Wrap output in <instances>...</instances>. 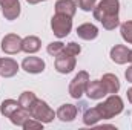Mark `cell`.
Returning <instances> with one entry per match:
<instances>
[{
	"label": "cell",
	"instance_id": "6da1fadb",
	"mask_svg": "<svg viewBox=\"0 0 132 130\" xmlns=\"http://www.w3.org/2000/svg\"><path fill=\"white\" fill-rule=\"evenodd\" d=\"M118 11H120V2L118 0H101L92 9L94 18L98 20L106 31H112L120 25Z\"/></svg>",
	"mask_w": 132,
	"mask_h": 130
},
{
	"label": "cell",
	"instance_id": "7a4b0ae2",
	"mask_svg": "<svg viewBox=\"0 0 132 130\" xmlns=\"http://www.w3.org/2000/svg\"><path fill=\"white\" fill-rule=\"evenodd\" d=\"M97 109L101 115V119H111V118H115L117 115H120L123 112L125 106H123L121 98L117 94H112L109 98H106V101L97 104Z\"/></svg>",
	"mask_w": 132,
	"mask_h": 130
},
{
	"label": "cell",
	"instance_id": "3957f363",
	"mask_svg": "<svg viewBox=\"0 0 132 130\" xmlns=\"http://www.w3.org/2000/svg\"><path fill=\"white\" fill-rule=\"evenodd\" d=\"M29 113H31V118L37 119V121H42V123H51L55 118V113L48 106V103H45V101H42L38 98L34 101L32 106L29 107Z\"/></svg>",
	"mask_w": 132,
	"mask_h": 130
},
{
	"label": "cell",
	"instance_id": "277c9868",
	"mask_svg": "<svg viewBox=\"0 0 132 130\" xmlns=\"http://www.w3.org/2000/svg\"><path fill=\"white\" fill-rule=\"evenodd\" d=\"M51 29L55 37L59 38H65L69 35L72 29V17L62 15V14H55L51 18Z\"/></svg>",
	"mask_w": 132,
	"mask_h": 130
},
{
	"label": "cell",
	"instance_id": "5b68a950",
	"mask_svg": "<svg viewBox=\"0 0 132 130\" xmlns=\"http://www.w3.org/2000/svg\"><path fill=\"white\" fill-rule=\"evenodd\" d=\"M88 83H89V73L86 70H80L69 83V95L75 99H80L86 92Z\"/></svg>",
	"mask_w": 132,
	"mask_h": 130
},
{
	"label": "cell",
	"instance_id": "8992f818",
	"mask_svg": "<svg viewBox=\"0 0 132 130\" xmlns=\"http://www.w3.org/2000/svg\"><path fill=\"white\" fill-rule=\"evenodd\" d=\"M22 40L17 34H8L2 38V51L5 54H9V55H14V54H19L22 51Z\"/></svg>",
	"mask_w": 132,
	"mask_h": 130
},
{
	"label": "cell",
	"instance_id": "52a82bcc",
	"mask_svg": "<svg viewBox=\"0 0 132 130\" xmlns=\"http://www.w3.org/2000/svg\"><path fill=\"white\" fill-rule=\"evenodd\" d=\"M75 64H77V60L71 54L62 52L60 55L55 57V70L59 73H71L75 69Z\"/></svg>",
	"mask_w": 132,
	"mask_h": 130
},
{
	"label": "cell",
	"instance_id": "ba28073f",
	"mask_svg": "<svg viewBox=\"0 0 132 130\" xmlns=\"http://www.w3.org/2000/svg\"><path fill=\"white\" fill-rule=\"evenodd\" d=\"M0 8L6 20L12 22L20 15V2L19 0H0Z\"/></svg>",
	"mask_w": 132,
	"mask_h": 130
},
{
	"label": "cell",
	"instance_id": "9c48e42d",
	"mask_svg": "<svg viewBox=\"0 0 132 130\" xmlns=\"http://www.w3.org/2000/svg\"><path fill=\"white\" fill-rule=\"evenodd\" d=\"M131 58V49H128L125 44H115L111 49V60L117 64H125Z\"/></svg>",
	"mask_w": 132,
	"mask_h": 130
},
{
	"label": "cell",
	"instance_id": "30bf717a",
	"mask_svg": "<svg viewBox=\"0 0 132 130\" xmlns=\"http://www.w3.org/2000/svg\"><path fill=\"white\" fill-rule=\"evenodd\" d=\"M85 94L88 95L89 99H101L104 95H108V92H106V89H104L101 80H94V81L89 80Z\"/></svg>",
	"mask_w": 132,
	"mask_h": 130
},
{
	"label": "cell",
	"instance_id": "8fae6325",
	"mask_svg": "<svg viewBox=\"0 0 132 130\" xmlns=\"http://www.w3.org/2000/svg\"><path fill=\"white\" fill-rule=\"evenodd\" d=\"M22 67L28 73H42L45 70V61L38 57H26L22 61Z\"/></svg>",
	"mask_w": 132,
	"mask_h": 130
},
{
	"label": "cell",
	"instance_id": "7c38bea8",
	"mask_svg": "<svg viewBox=\"0 0 132 130\" xmlns=\"http://www.w3.org/2000/svg\"><path fill=\"white\" fill-rule=\"evenodd\" d=\"M75 12H77V3H75V0H57L55 2V14L74 17Z\"/></svg>",
	"mask_w": 132,
	"mask_h": 130
},
{
	"label": "cell",
	"instance_id": "4fadbf2b",
	"mask_svg": "<svg viewBox=\"0 0 132 130\" xmlns=\"http://www.w3.org/2000/svg\"><path fill=\"white\" fill-rule=\"evenodd\" d=\"M77 113H78V109H77L74 104H63V106L59 107L55 116H57L60 121H63V123H71V121L75 119Z\"/></svg>",
	"mask_w": 132,
	"mask_h": 130
},
{
	"label": "cell",
	"instance_id": "5bb4252c",
	"mask_svg": "<svg viewBox=\"0 0 132 130\" xmlns=\"http://www.w3.org/2000/svg\"><path fill=\"white\" fill-rule=\"evenodd\" d=\"M19 72V64L12 58H0V77L11 78Z\"/></svg>",
	"mask_w": 132,
	"mask_h": 130
},
{
	"label": "cell",
	"instance_id": "9a60e30c",
	"mask_svg": "<svg viewBox=\"0 0 132 130\" xmlns=\"http://www.w3.org/2000/svg\"><path fill=\"white\" fill-rule=\"evenodd\" d=\"M77 35L81 38V40H94L97 38L98 35V28L92 23H83L77 28Z\"/></svg>",
	"mask_w": 132,
	"mask_h": 130
},
{
	"label": "cell",
	"instance_id": "2e32d148",
	"mask_svg": "<svg viewBox=\"0 0 132 130\" xmlns=\"http://www.w3.org/2000/svg\"><path fill=\"white\" fill-rule=\"evenodd\" d=\"M40 48H42V41L35 35H28L22 40V51L26 54H35L40 51Z\"/></svg>",
	"mask_w": 132,
	"mask_h": 130
},
{
	"label": "cell",
	"instance_id": "e0dca14e",
	"mask_svg": "<svg viewBox=\"0 0 132 130\" xmlns=\"http://www.w3.org/2000/svg\"><path fill=\"white\" fill-rule=\"evenodd\" d=\"M101 83L106 89L108 94H118L120 90V80L114 75V73H104L103 78H101Z\"/></svg>",
	"mask_w": 132,
	"mask_h": 130
},
{
	"label": "cell",
	"instance_id": "ac0fdd59",
	"mask_svg": "<svg viewBox=\"0 0 132 130\" xmlns=\"http://www.w3.org/2000/svg\"><path fill=\"white\" fill-rule=\"evenodd\" d=\"M29 118H31L29 110H26V109H23V107H19V109H17V110L9 116L11 123H12V124H15V126H19V127H23V124H25Z\"/></svg>",
	"mask_w": 132,
	"mask_h": 130
},
{
	"label": "cell",
	"instance_id": "d6986e66",
	"mask_svg": "<svg viewBox=\"0 0 132 130\" xmlns=\"http://www.w3.org/2000/svg\"><path fill=\"white\" fill-rule=\"evenodd\" d=\"M19 107H20L19 101H15V99H5V101L2 103V106H0V113H2L5 118H9Z\"/></svg>",
	"mask_w": 132,
	"mask_h": 130
},
{
	"label": "cell",
	"instance_id": "ffe728a7",
	"mask_svg": "<svg viewBox=\"0 0 132 130\" xmlns=\"http://www.w3.org/2000/svg\"><path fill=\"white\" fill-rule=\"evenodd\" d=\"M100 119H101V115H100L97 106L92 107V109H88V110L83 113V123H85L86 126H95Z\"/></svg>",
	"mask_w": 132,
	"mask_h": 130
},
{
	"label": "cell",
	"instance_id": "44dd1931",
	"mask_svg": "<svg viewBox=\"0 0 132 130\" xmlns=\"http://www.w3.org/2000/svg\"><path fill=\"white\" fill-rule=\"evenodd\" d=\"M37 99L35 97V94L31 92V90H26V92H23L20 98H19V104H20V107H23V109H26V110H29V107L32 106V103Z\"/></svg>",
	"mask_w": 132,
	"mask_h": 130
},
{
	"label": "cell",
	"instance_id": "7402d4cb",
	"mask_svg": "<svg viewBox=\"0 0 132 130\" xmlns=\"http://www.w3.org/2000/svg\"><path fill=\"white\" fill-rule=\"evenodd\" d=\"M120 32L125 41H128L129 44H132V22H125L121 26H120Z\"/></svg>",
	"mask_w": 132,
	"mask_h": 130
},
{
	"label": "cell",
	"instance_id": "603a6c76",
	"mask_svg": "<svg viewBox=\"0 0 132 130\" xmlns=\"http://www.w3.org/2000/svg\"><path fill=\"white\" fill-rule=\"evenodd\" d=\"M63 49H65V43H62V41H52V43H49L48 48H46L48 54L52 55V57L60 55V54L63 52Z\"/></svg>",
	"mask_w": 132,
	"mask_h": 130
},
{
	"label": "cell",
	"instance_id": "cb8c5ba5",
	"mask_svg": "<svg viewBox=\"0 0 132 130\" xmlns=\"http://www.w3.org/2000/svg\"><path fill=\"white\" fill-rule=\"evenodd\" d=\"M75 3L78 5V8H80V9H83V11L89 12V11H92V9L95 8L97 0H75Z\"/></svg>",
	"mask_w": 132,
	"mask_h": 130
},
{
	"label": "cell",
	"instance_id": "d4e9b609",
	"mask_svg": "<svg viewBox=\"0 0 132 130\" xmlns=\"http://www.w3.org/2000/svg\"><path fill=\"white\" fill-rule=\"evenodd\" d=\"M63 52H66V54H71V55H74V57H77V55L81 52V48H80V44H77L75 41H71V43H68V44L65 46Z\"/></svg>",
	"mask_w": 132,
	"mask_h": 130
},
{
	"label": "cell",
	"instance_id": "484cf974",
	"mask_svg": "<svg viewBox=\"0 0 132 130\" xmlns=\"http://www.w3.org/2000/svg\"><path fill=\"white\" fill-rule=\"evenodd\" d=\"M23 129L29 130V129H43V123L42 121H37L34 118H29L25 124H23Z\"/></svg>",
	"mask_w": 132,
	"mask_h": 130
},
{
	"label": "cell",
	"instance_id": "4316f807",
	"mask_svg": "<svg viewBox=\"0 0 132 130\" xmlns=\"http://www.w3.org/2000/svg\"><path fill=\"white\" fill-rule=\"evenodd\" d=\"M125 77H126L128 83H132V66H129V67H128V70L125 72Z\"/></svg>",
	"mask_w": 132,
	"mask_h": 130
},
{
	"label": "cell",
	"instance_id": "83f0119b",
	"mask_svg": "<svg viewBox=\"0 0 132 130\" xmlns=\"http://www.w3.org/2000/svg\"><path fill=\"white\" fill-rule=\"evenodd\" d=\"M126 94H128V99H129V103L132 104V87H131V89H128V92H126Z\"/></svg>",
	"mask_w": 132,
	"mask_h": 130
},
{
	"label": "cell",
	"instance_id": "f1b7e54d",
	"mask_svg": "<svg viewBox=\"0 0 132 130\" xmlns=\"http://www.w3.org/2000/svg\"><path fill=\"white\" fill-rule=\"evenodd\" d=\"M29 5H37V3H40V2H45V0H26Z\"/></svg>",
	"mask_w": 132,
	"mask_h": 130
},
{
	"label": "cell",
	"instance_id": "f546056e",
	"mask_svg": "<svg viewBox=\"0 0 132 130\" xmlns=\"http://www.w3.org/2000/svg\"><path fill=\"white\" fill-rule=\"evenodd\" d=\"M129 61L132 63V49H131V58H129Z\"/></svg>",
	"mask_w": 132,
	"mask_h": 130
}]
</instances>
